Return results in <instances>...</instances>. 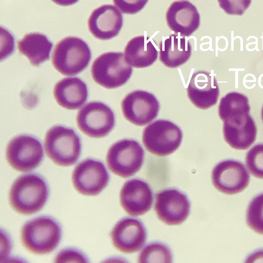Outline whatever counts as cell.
<instances>
[{"label": "cell", "instance_id": "cell-1", "mask_svg": "<svg viewBox=\"0 0 263 263\" xmlns=\"http://www.w3.org/2000/svg\"><path fill=\"white\" fill-rule=\"evenodd\" d=\"M49 194L47 181L37 174H27L18 178L10 191L9 201L17 213L31 215L46 204Z\"/></svg>", "mask_w": 263, "mask_h": 263}, {"label": "cell", "instance_id": "cell-2", "mask_svg": "<svg viewBox=\"0 0 263 263\" xmlns=\"http://www.w3.org/2000/svg\"><path fill=\"white\" fill-rule=\"evenodd\" d=\"M62 236L60 223L51 216H42L27 222L22 228L21 242L30 252L45 255L58 247Z\"/></svg>", "mask_w": 263, "mask_h": 263}, {"label": "cell", "instance_id": "cell-3", "mask_svg": "<svg viewBox=\"0 0 263 263\" xmlns=\"http://www.w3.org/2000/svg\"><path fill=\"white\" fill-rule=\"evenodd\" d=\"M45 147L48 157L55 164L69 166L77 162L82 146L80 138L73 128L55 125L47 131Z\"/></svg>", "mask_w": 263, "mask_h": 263}, {"label": "cell", "instance_id": "cell-4", "mask_svg": "<svg viewBox=\"0 0 263 263\" xmlns=\"http://www.w3.org/2000/svg\"><path fill=\"white\" fill-rule=\"evenodd\" d=\"M91 58V51L86 42L81 38L70 36L58 43L52 54V63L62 74L73 76L88 67Z\"/></svg>", "mask_w": 263, "mask_h": 263}, {"label": "cell", "instance_id": "cell-5", "mask_svg": "<svg viewBox=\"0 0 263 263\" xmlns=\"http://www.w3.org/2000/svg\"><path fill=\"white\" fill-rule=\"evenodd\" d=\"M133 69L121 52H107L94 61L92 76L96 83L108 89H116L129 80Z\"/></svg>", "mask_w": 263, "mask_h": 263}, {"label": "cell", "instance_id": "cell-6", "mask_svg": "<svg viewBox=\"0 0 263 263\" xmlns=\"http://www.w3.org/2000/svg\"><path fill=\"white\" fill-rule=\"evenodd\" d=\"M182 138L183 133L179 126L170 121L159 120L144 128L142 141L152 154L166 157L179 148Z\"/></svg>", "mask_w": 263, "mask_h": 263}, {"label": "cell", "instance_id": "cell-7", "mask_svg": "<svg viewBox=\"0 0 263 263\" xmlns=\"http://www.w3.org/2000/svg\"><path fill=\"white\" fill-rule=\"evenodd\" d=\"M144 160V151L136 140H120L109 148L106 156L108 167L118 176L127 178L133 176L141 168Z\"/></svg>", "mask_w": 263, "mask_h": 263}, {"label": "cell", "instance_id": "cell-8", "mask_svg": "<svg viewBox=\"0 0 263 263\" xmlns=\"http://www.w3.org/2000/svg\"><path fill=\"white\" fill-rule=\"evenodd\" d=\"M77 122L83 134L93 138H102L109 135L116 124L112 109L101 102L86 104L78 114Z\"/></svg>", "mask_w": 263, "mask_h": 263}, {"label": "cell", "instance_id": "cell-9", "mask_svg": "<svg viewBox=\"0 0 263 263\" xmlns=\"http://www.w3.org/2000/svg\"><path fill=\"white\" fill-rule=\"evenodd\" d=\"M10 165L20 172H28L36 168L44 158L41 142L29 135H20L9 143L6 152Z\"/></svg>", "mask_w": 263, "mask_h": 263}, {"label": "cell", "instance_id": "cell-10", "mask_svg": "<svg viewBox=\"0 0 263 263\" xmlns=\"http://www.w3.org/2000/svg\"><path fill=\"white\" fill-rule=\"evenodd\" d=\"M109 180V174L104 164L92 159L82 161L72 174L74 188L84 195H98L106 187Z\"/></svg>", "mask_w": 263, "mask_h": 263}, {"label": "cell", "instance_id": "cell-11", "mask_svg": "<svg viewBox=\"0 0 263 263\" xmlns=\"http://www.w3.org/2000/svg\"><path fill=\"white\" fill-rule=\"evenodd\" d=\"M122 110L125 118L137 126H144L158 117L160 103L153 94L138 90L128 94L122 101Z\"/></svg>", "mask_w": 263, "mask_h": 263}, {"label": "cell", "instance_id": "cell-12", "mask_svg": "<svg viewBox=\"0 0 263 263\" xmlns=\"http://www.w3.org/2000/svg\"><path fill=\"white\" fill-rule=\"evenodd\" d=\"M250 177L244 164L239 161L227 160L218 163L212 173L214 187L228 195L238 194L249 185Z\"/></svg>", "mask_w": 263, "mask_h": 263}, {"label": "cell", "instance_id": "cell-13", "mask_svg": "<svg viewBox=\"0 0 263 263\" xmlns=\"http://www.w3.org/2000/svg\"><path fill=\"white\" fill-rule=\"evenodd\" d=\"M190 208L187 196L177 189H168L157 194L156 212L159 220L168 226L182 224L190 214Z\"/></svg>", "mask_w": 263, "mask_h": 263}, {"label": "cell", "instance_id": "cell-14", "mask_svg": "<svg viewBox=\"0 0 263 263\" xmlns=\"http://www.w3.org/2000/svg\"><path fill=\"white\" fill-rule=\"evenodd\" d=\"M110 235L114 246L125 254L139 251L144 245L147 237L143 224L138 219L128 217L119 221Z\"/></svg>", "mask_w": 263, "mask_h": 263}, {"label": "cell", "instance_id": "cell-15", "mask_svg": "<svg viewBox=\"0 0 263 263\" xmlns=\"http://www.w3.org/2000/svg\"><path fill=\"white\" fill-rule=\"evenodd\" d=\"M153 202V192L149 185L140 179H132L123 185L120 203L129 215L138 216L148 212Z\"/></svg>", "mask_w": 263, "mask_h": 263}, {"label": "cell", "instance_id": "cell-16", "mask_svg": "<svg viewBox=\"0 0 263 263\" xmlns=\"http://www.w3.org/2000/svg\"><path fill=\"white\" fill-rule=\"evenodd\" d=\"M257 132L255 122L250 114L234 116L224 122V140L236 149L249 148L256 140Z\"/></svg>", "mask_w": 263, "mask_h": 263}, {"label": "cell", "instance_id": "cell-17", "mask_svg": "<svg viewBox=\"0 0 263 263\" xmlns=\"http://www.w3.org/2000/svg\"><path fill=\"white\" fill-rule=\"evenodd\" d=\"M123 24L122 13L115 6L103 5L95 10L88 20L90 32L97 39L108 40L117 36Z\"/></svg>", "mask_w": 263, "mask_h": 263}, {"label": "cell", "instance_id": "cell-18", "mask_svg": "<svg viewBox=\"0 0 263 263\" xmlns=\"http://www.w3.org/2000/svg\"><path fill=\"white\" fill-rule=\"evenodd\" d=\"M187 92L191 102L201 109L215 105L220 96V88L215 77L203 71L192 75Z\"/></svg>", "mask_w": 263, "mask_h": 263}, {"label": "cell", "instance_id": "cell-19", "mask_svg": "<svg viewBox=\"0 0 263 263\" xmlns=\"http://www.w3.org/2000/svg\"><path fill=\"white\" fill-rule=\"evenodd\" d=\"M167 24L175 34L190 36L200 26V15L196 7L189 2H175L166 13Z\"/></svg>", "mask_w": 263, "mask_h": 263}, {"label": "cell", "instance_id": "cell-20", "mask_svg": "<svg viewBox=\"0 0 263 263\" xmlns=\"http://www.w3.org/2000/svg\"><path fill=\"white\" fill-rule=\"evenodd\" d=\"M53 95L61 106L68 109L80 108L88 98V89L79 78H64L55 85Z\"/></svg>", "mask_w": 263, "mask_h": 263}, {"label": "cell", "instance_id": "cell-21", "mask_svg": "<svg viewBox=\"0 0 263 263\" xmlns=\"http://www.w3.org/2000/svg\"><path fill=\"white\" fill-rule=\"evenodd\" d=\"M156 44L147 35L132 39L124 50L126 62L136 68H145L154 64L158 58Z\"/></svg>", "mask_w": 263, "mask_h": 263}, {"label": "cell", "instance_id": "cell-22", "mask_svg": "<svg viewBox=\"0 0 263 263\" xmlns=\"http://www.w3.org/2000/svg\"><path fill=\"white\" fill-rule=\"evenodd\" d=\"M159 49L161 62L168 68H176L190 59L192 47L185 36L173 34L163 39Z\"/></svg>", "mask_w": 263, "mask_h": 263}, {"label": "cell", "instance_id": "cell-23", "mask_svg": "<svg viewBox=\"0 0 263 263\" xmlns=\"http://www.w3.org/2000/svg\"><path fill=\"white\" fill-rule=\"evenodd\" d=\"M17 47L20 52L27 57L32 65L38 67L50 60L53 44L45 35L31 33L18 42Z\"/></svg>", "mask_w": 263, "mask_h": 263}, {"label": "cell", "instance_id": "cell-24", "mask_svg": "<svg viewBox=\"0 0 263 263\" xmlns=\"http://www.w3.org/2000/svg\"><path fill=\"white\" fill-rule=\"evenodd\" d=\"M251 107L248 98L238 92H230L223 97L218 107V115L224 122L235 116L250 114Z\"/></svg>", "mask_w": 263, "mask_h": 263}, {"label": "cell", "instance_id": "cell-25", "mask_svg": "<svg viewBox=\"0 0 263 263\" xmlns=\"http://www.w3.org/2000/svg\"><path fill=\"white\" fill-rule=\"evenodd\" d=\"M172 255L170 249L166 245L159 242H154L146 246L139 257V262H172Z\"/></svg>", "mask_w": 263, "mask_h": 263}, {"label": "cell", "instance_id": "cell-26", "mask_svg": "<svg viewBox=\"0 0 263 263\" xmlns=\"http://www.w3.org/2000/svg\"><path fill=\"white\" fill-rule=\"evenodd\" d=\"M248 226L256 233L263 235V193L252 200L247 214Z\"/></svg>", "mask_w": 263, "mask_h": 263}, {"label": "cell", "instance_id": "cell-27", "mask_svg": "<svg viewBox=\"0 0 263 263\" xmlns=\"http://www.w3.org/2000/svg\"><path fill=\"white\" fill-rule=\"evenodd\" d=\"M246 163L253 176L263 179V144H257L249 150Z\"/></svg>", "mask_w": 263, "mask_h": 263}, {"label": "cell", "instance_id": "cell-28", "mask_svg": "<svg viewBox=\"0 0 263 263\" xmlns=\"http://www.w3.org/2000/svg\"><path fill=\"white\" fill-rule=\"evenodd\" d=\"M220 8L226 13L242 15L251 4L252 0H217Z\"/></svg>", "mask_w": 263, "mask_h": 263}, {"label": "cell", "instance_id": "cell-29", "mask_svg": "<svg viewBox=\"0 0 263 263\" xmlns=\"http://www.w3.org/2000/svg\"><path fill=\"white\" fill-rule=\"evenodd\" d=\"M115 5L124 14L139 13L146 6L148 0H113Z\"/></svg>", "mask_w": 263, "mask_h": 263}, {"label": "cell", "instance_id": "cell-30", "mask_svg": "<svg viewBox=\"0 0 263 263\" xmlns=\"http://www.w3.org/2000/svg\"><path fill=\"white\" fill-rule=\"evenodd\" d=\"M55 262H86L85 256L80 251L76 249H65L57 256Z\"/></svg>", "mask_w": 263, "mask_h": 263}, {"label": "cell", "instance_id": "cell-31", "mask_svg": "<svg viewBox=\"0 0 263 263\" xmlns=\"http://www.w3.org/2000/svg\"><path fill=\"white\" fill-rule=\"evenodd\" d=\"M58 5L61 6H69L77 4L79 0H52Z\"/></svg>", "mask_w": 263, "mask_h": 263}, {"label": "cell", "instance_id": "cell-32", "mask_svg": "<svg viewBox=\"0 0 263 263\" xmlns=\"http://www.w3.org/2000/svg\"><path fill=\"white\" fill-rule=\"evenodd\" d=\"M261 118H262V122H263V107H262V109H261Z\"/></svg>", "mask_w": 263, "mask_h": 263}]
</instances>
